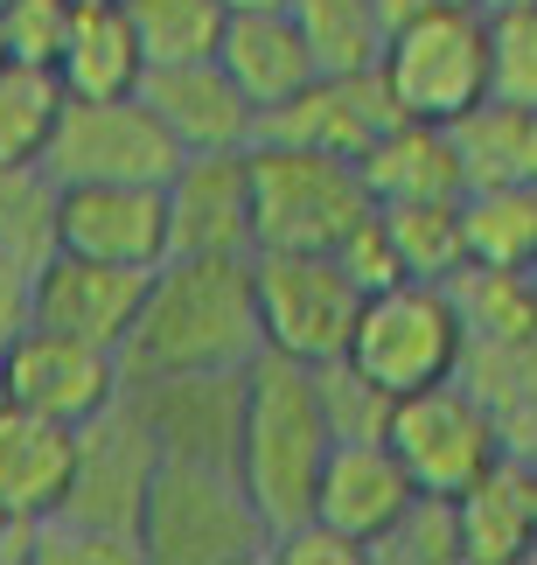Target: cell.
Segmentation results:
<instances>
[{"label": "cell", "instance_id": "obj_18", "mask_svg": "<svg viewBox=\"0 0 537 565\" xmlns=\"http://www.w3.org/2000/svg\"><path fill=\"white\" fill-rule=\"evenodd\" d=\"M147 105L161 113V126L182 140V154H217V147H251L266 134V113L238 92V77L210 63H168V71H147Z\"/></svg>", "mask_w": 537, "mask_h": 565}, {"label": "cell", "instance_id": "obj_43", "mask_svg": "<svg viewBox=\"0 0 537 565\" xmlns=\"http://www.w3.org/2000/svg\"><path fill=\"white\" fill-rule=\"evenodd\" d=\"M8 63H14V56H8V35H0V71H8Z\"/></svg>", "mask_w": 537, "mask_h": 565}, {"label": "cell", "instance_id": "obj_25", "mask_svg": "<svg viewBox=\"0 0 537 565\" xmlns=\"http://www.w3.org/2000/svg\"><path fill=\"white\" fill-rule=\"evenodd\" d=\"M468 384L482 391V405L496 412L503 447L517 461L537 468V329L517 342H488V350H468Z\"/></svg>", "mask_w": 537, "mask_h": 565}, {"label": "cell", "instance_id": "obj_12", "mask_svg": "<svg viewBox=\"0 0 537 565\" xmlns=\"http://www.w3.org/2000/svg\"><path fill=\"white\" fill-rule=\"evenodd\" d=\"M147 279L154 273L56 245L29 279V321L84 335V342H98V350H126V335H133V321H140V300H147Z\"/></svg>", "mask_w": 537, "mask_h": 565}, {"label": "cell", "instance_id": "obj_4", "mask_svg": "<svg viewBox=\"0 0 537 565\" xmlns=\"http://www.w3.org/2000/svg\"><path fill=\"white\" fill-rule=\"evenodd\" d=\"M272 516L224 461H161L140 516L147 565H266Z\"/></svg>", "mask_w": 537, "mask_h": 565}, {"label": "cell", "instance_id": "obj_24", "mask_svg": "<svg viewBox=\"0 0 537 565\" xmlns=\"http://www.w3.org/2000/svg\"><path fill=\"white\" fill-rule=\"evenodd\" d=\"M468 189H537V105L517 98H482L475 113L454 126Z\"/></svg>", "mask_w": 537, "mask_h": 565}, {"label": "cell", "instance_id": "obj_17", "mask_svg": "<svg viewBox=\"0 0 537 565\" xmlns=\"http://www.w3.org/2000/svg\"><path fill=\"white\" fill-rule=\"evenodd\" d=\"M412 495H419V482H412V468L398 461V447L384 440V433H350V440H335V454H329L314 516H329L335 531H350L356 545L377 552V537L412 510Z\"/></svg>", "mask_w": 537, "mask_h": 565}, {"label": "cell", "instance_id": "obj_3", "mask_svg": "<svg viewBox=\"0 0 537 565\" xmlns=\"http://www.w3.org/2000/svg\"><path fill=\"white\" fill-rule=\"evenodd\" d=\"M377 77L405 119L461 126L482 98H496V21L482 0H433L391 21Z\"/></svg>", "mask_w": 537, "mask_h": 565}, {"label": "cell", "instance_id": "obj_42", "mask_svg": "<svg viewBox=\"0 0 537 565\" xmlns=\"http://www.w3.org/2000/svg\"><path fill=\"white\" fill-rule=\"evenodd\" d=\"M488 14H517V8H537V0H482Z\"/></svg>", "mask_w": 537, "mask_h": 565}, {"label": "cell", "instance_id": "obj_10", "mask_svg": "<svg viewBox=\"0 0 537 565\" xmlns=\"http://www.w3.org/2000/svg\"><path fill=\"white\" fill-rule=\"evenodd\" d=\"M182 168V140L161 126V113L133 98H71L56 126L50 175L56 182H168Z\"/></svg>", "mask_w": 537, "mask_h": 565}, {"label": "cell", "instance_id": "obj_27", "mask_svg": "<svg viewBox=\"0 0 537 565\" xmlns=\"http://www.w3.org/2000/svg\"><path fill=\"white\" fill-rule=\"evenodd\" d=\"M63 245V182L50 161H0V252L42 266Z\"/></svg>", "mask_w": 537, "mask_h": 565}, {"label": "cell", "instance_id": "obj_28", "mask_svg": "<svg viewBox=\"0 0 537 565\" xmlns=\"http://www.w3.org/2000/svg\"><path fill=\"white\" fill-rule=\"evenodd\" d=\"M293 21L321 71H377L391 42L384 0H293Z\"/></svg>", "mask_w": 537, "mask_h": 565}, {"label": "cell", "instance_id": "obj_46", "mask_svg": "<svg viewBox=\"0 0 537 565\" xmlns=\"http://www.w3.org/2000/svg\"><path fill=\"white\" fill-rule=\"evenodd\" d=\"M0 8H8V0H0Z\"/></svg>", "mask_w": 537, "mask_h": 565}, {"label": "cell", "instance_id": "obj_13", "mask_svg": "<svg viewBox=\"0 0 537 565\" xmlns=\"http://www.w3.org/2000/svg\"><path fill=\"white\" fill-rule=\"evenodd\" d=\"M63 245L154 273L175 258L168 182H63Z\"/></svg>", "mask_w": 537, "mask_h": 565}, {"label": "cell", "instance_id": "obj_38", "mask_svg": "<svg viewBox=\"0 0 537 565\" xmlns=\"http://www.w3.org/2000/svg\"><path fill=\"white\" fill-rule=\"evenodd\" d=\"M335 258L356 273V287H363V294L398 287V279H405V258H398V237H391V224H384V210L363 216V224L350 231V245H342Z\"/></svg>", "mask_w": 537, "mask_h": 565}, {"label": "cell", "instance_id": "obj_2", "mask_svg": "<svg viewBox=\"0 0 537 565\" xmlns=\"http://www.w3.org/2000/svg\"><path fill=\"white\" fill-rule=\"evenodd\" d=\"M342 440L329 391H321L314 363L293 356H259L245 377V440H238V475L245 489L259 495V510L272 516V531L314 516L321 475H329V454Z\"/></svg>", "mask_w": 537, "mask_h": 565}, {"label": "cell", "instance_id": "obj_41", "mask_svg": "<svg viewBox=\"0 0 537 565\" xmlns=\"http://www.w3.org/2000/svg\"><path fill=\"white\" fill-rule=\"evenodd\" d=\"M419 8H433V0H384V14L405 21V14H419Z\"/></svg>", "mask_w": 537, "mask_h": 565}, {"label": "cell", "instance_id": "obj_9", "mask_svg": "<svg viewBox=\"0 0 537 565\" xmlns=\"http://www.w3.org/2000/svg\"><path fill=\"white\" fill-rule=\"evenodd\" d=\"M0 398L42 412V419L63 426H92L126 398V363L119 350H98L84 335L42 329V321H21L0 350Z\"/></svg>", "mask_w": 537, "mask_h": 565}, {"label": "cell", "instance_id": "obj_5", "mask_svg": "<svg viewBox=\"0 0 537 565\" xmlns=\"http://www.w3.org/2000/svg\"><path fill=\"white\" fill-rule=\"evenodd\" d=\"M468 315L454 300V279H398V287H377L363 300L356 342H350V371L370 377L384 398H412V391L454 384L468 371Z\"/></svg>", "mask_w": 537, "mask_h": 565}, {"label": "cell", "instance_id": "obj_45", "mask_svg": "<svg viewBox=\"0 0 537 565\" xmlns=\"http://www.w3.org/2000/svg\"><path fill=\"white\" fill-rule=\"evenodd\" d=\"M0 350H8V335H0Z\"/></svg>", "mask_w": 537, "mask_h": 565}, {"label": "cell", "instance_id": "obj_31", "mask_svg": "<svg viewBox=\"0 0 537 565\" xmlns=\"http://www.w3.org/2000/svg\"><path fill=\"white\" fill-rule=\"evenodd\" d=\"M454 300L468 315L475 350L488 342H517L537 329V273H509V266H461L454 273Z\"/></svg>", "mask_w": 537, "mask_h": 565}, {"label": "cell", "instance_id": "obj_33", "mask_svg": "<svg viewBox=\"0 0 537 565\" xmlns=\"http://www.w3.org/2000/svg\"><path fill=\"white\" fill-rule=\"evenodd\" d=\"M370 565H461V503L419 489L412 510L377 537Z\"/></svg>", "mask_w": 537, "mask_h": 565}, {"label": "cell", "instance_id": "obj_16", "mask_svg": "<svg viewBox=\"0 0 537 565\" xmlns=\"http://www.w3.org/2000/svg\"><path fill=\"white\" fill-rule=\"evenodd\" d=\"M398 119H405V113H398V98L384 92L377 71H321L293 105H279V113L266 119V134H272V140L329 147V154L363 161Z\"/></svg>", "mask_w": 537, "mask_h": 565}, {"label": "cell", "instance_id": "obj_26", "mask_svg": "<svg viewBox=\"0 0 537 565\" xmlns=\"http://www.w3.org/2000/svg\"><path fill=\"white\" fill-rule=\"evenodd\" d=\"M461 237L468 266H509L537 273V189H468L461 195Z\"/></svg>", "mask_w": 537, "mask_h": 565}, {"label": "cell", "instance_id": "obj_29", "mask_svg": "<svg viewBox=\"0 0 537 565\" xmlns=\"http://www.w3.org/2000/svg\"><path fill=\"white\" fill-rule=\"evenodd\" d=\"M71 113V84L35 63L0 71V161H50L56 126Z\"/></svg>", "mask_w": 537, "mask_h": 565}, {"label": "cell", "instance_id": "obj_15", "mask_svg": "<svg viewBox=\"0 0 537 565\" xmlns=\"http://www.w3.org/2000/svg\"><path fill=\"white\" fill-rule=\"evenodd\" d=\"M175 252H259V195H251V147L182 154L168 175Z\"/></svg>", "mask_w": 537, "mask_h": 565}, {"label": "cell", "instance_id": "obj_22", "mask_svg": "<svg viewBox=\"0 0 537 565\" xmlns=\"http://www.w3.org/2000/svg\"><path fill=\"white\" fill-rule=\"evenodd\" d=\"M356 168H363V182H370L377 210H391V203H447V195H468V168H461V140H454V126L398 119L391 134H384Z\"/></svg>", "mask_w": 537, "mask_h": 565}, {"label": "cell", "instance_id": "obj_23", "mask_svg": "<svg viewBox=\"0 0 537 565\" xmlns=\"http://www.w3.org/2000/svg\"><path fill=\"white\" fill-rule=\"evenodd\" d=\"M147 42L126 14V0H105V8H77L71 50H63L56 77L71 84V98H133L147 84Z\"/></svg>", "mask_w": 537, "mask_h": 565}, {"label": "cell", "instance_id": "obj_21", "mask_svg": "<svg viewBox=\"0 0 537 565\" xmlns=\"http://www.w3.org/2000/svg\"><path fill=\"white\" fill-rule=\"evenodd\" d=\"M217 63L238 77V92L259 105L266 119L279 113V105H293L321 77V63L308 50V35H300L293 8L287 14H230V35H224Z\"/></svg>", "mask_w": 537, "mask_h": 565}, {"label": "cell", "instance_id": "obj_8", "mask_svg": "<svg viewBox=\"0 0 537 565\" xmlns=\"http://www.w3.org/2000/svg\"><path fill=\"white\" fill-rule=\"evenodd\" d=\"M384 440L398 447V461L412 468V482L426 495H468L488 468L503 461V426L496 412L482 405V391L454 377V384H433V391H412V398L391 405V426Z\"/></svg>", "mask_w": 537, "mask_h": 565}, {"label": "cell", "instance_id": "obj_7", "mask_svg": "<svg viewBox=\"0 0 537 565\" xmlns=\"http://www.w3.org/2000/svg\"><path fill=\"white\" fill-rule=\"evenodd\" d=\"M251 287H259V329L272 356L314 363V371L350 356L370 294L335 252H251Z\"/></svg>", "mask_w": 537, "mask_h": 565}, {"label": "cell", "instance_id": "obj_19", "mask_svg": "<svg viewBox=\"0 0 537 565\" xmlns=\"http://www.w3.org/2000/svg\"><path fill=\"white\" fill-rule=\"evenodd\" d=\"M77 440L84 426L42 419V412L0 398V510L21 516V524H50L63 495H71Z\"/></svg>", "mask_w": 537, "mask_h": 565}, {"label": "cell", "instance_id": "obj_32", "mask_svg": "<svg viewBox=\"0 0 537 565\" xmlns=\"http://www.w3.org/2000/svg\"><path fill=\"white\" fill-rule=\"evenodd\" d=\"M384 224L398 237L405 279H454L468 266V237H461V195L447 203H391Z\"/></svg>", "mask_w": 537, "mask_h": 565}, {"label": "cell", "instance_id": "obj_34", "mask_svg": "<svg viewBox=\"0 0 537 565\" xmlns=\"http://www.w3.org/2000/svg\"><path fill=\"white\" fill-rule=\"evenodd\" d=\"M71 29H77V0H8V8H0L8 56L14 63H35V71H56V63H63Z\"/></svg>", "mask_w": 537, "mask_h": 565}, {"label": "cell", "instance_id": "obj_44", "mask_svg": "<svg viewBox=\"0 0 537 565\" xmlns=\"http://www.w3.org/2000/svg\"><path fill=\"white\" fill-rule=\"evenodd\" d=\"M77 8H105V0H77Z\"/></svg>", "mask_w": 537, "mask_h": 565}, {"label": "cell", "instance_id": "obj_11", "mask_svg": "<svg viewBox=\"0 0 537 565\" xmlns=\"http://www.w3.org/2000/svg\"><path fill=\"white\" fill-rule=\"evenodd\" d=\"M161 461H168V454H161V440H154V426L140 419L133 391H126V398L105 412V419L84 426V440H77V475H71V495H63L56 516L140 537V516H147V495H154Z\"/></svg>", "mask_w": 537, "mask_h": 565}, {"label": "cell", "instance_id": "obj_35", "mask_svg": "<svg viewBox=\"0 0 537 565\" xmlns=\"http://www.w3.org/2000/svg\"><path fill=\"white\" fill-rule=\"evenodd\" d=\"M35 565H147V545L126 531H98V524H71L50 516L35 531Z\"/></svg>", "mask_w": 537, "mask_h": 565}, {"label": "cell", "instance_id": "obj_40", "mask_svg": "<svg viewBox=\"0 0 537 565\" xmlns=\"http://www.w3.org/2000/svg\"><path fill=\"white\" fill-rule=\"evenodd\" d=\"M224 8H230V14H287L293 0H224Z\"/></svg>", "mask_w": 537, "mask_h": 565}, {"label": "cell", "instance_id": "obj_1", "mask_svg": "<svg viewBox=\"0 0 537 565\" xmlns=\"http://www.w3.org/2000/svg\"><path fill=\"white\" fill-rule=\"evenodd\" d=\"M266 356L251 252H175L154 266L140 321L126 335V384L189 377V371H251Z\"/></svg>", "mask_w": 537, "mask_h": 565}, {"label": "cell", "instance_id": "obj_14", "mask_svg": "<svg viewBox=\"0 0 537 565\" xmlns=\"http://www.w3.org/2000/svg\"><path fill=\"white\" fill-rule=\"evenodd\" d=\"M245 377L251 371H189V377H147L126 384L140 419L154 426L168 461H224L238 468L245 440Z\"/></svg>", "mask_w": 537, "mask_h": 565}, {"label": "cell", "instance_id": "obj_30", "mask_svg": "<svg viewBox=\"0 0 537 565\" xmlns=\"http://www.w3.org/2000/svg\"><path fill=\"white\" fill-rule=\"evenodd\" d=\"M126 14H133L154 71H168V63H210L230 35L224 0H126Z\"/></svg>", "mask_w": 537, "mask_h": 565}, {"label": "cell", "instance_id": "obj_36", "mask_svg": "<svg viewBox=\"0 0 537 565\" xmlns=\"http://www.w3.org/2000/svg\"><path fill=\"white\" fill-rule=\"evenodd\" d=\"M496 21V98L537 105V8L488 14Z\"/></svg>", "mask_w": 537, "mask_h": 565}, {"label": "cell", "instance_id": "obj_37", "mask_svg": "<svg viewBox=\"0 0 537 565\" xmlns=\"http://www.w3.org/2000/svg\"><path fill=\"white\" fill-rule=\"evenodd\" d=\"M272 565H370V545H356L329 516H300L272 537Z\"/></svg>", "mask_w": 537, "mask_h": 565}, {"label": "cell", "instance_id": "obj_20", "mask_svg": "<svg viewBox=\"0 0 537 565\" xmlns=\"http://www.w3.org/2000/svg\"><path fill=\"white\" fill-rule=\"evenodd\" d=\"M461 503V565H537V468L503 454Z\"/></svg>", "mask_w": 537, "mask_h": 565}, {"label": "cell", "instance_id": "obj_39", "mask_svg": "<svg viewBox=\"0 0 537 565\" xmlns=\"http://www.w3.org/2000/svg\"><path fill=\"white\" fill-rule=\"evenodd\" d=\"M29 279H35V266H21L14 252H0V335H14L21 321H29Z\"/></svg>", "mask_w": 537, "mask_h": 565}, {"label": "cell", "instance_id": "obj_6", "mask_svg": "<svg viewBox=\"0 0 537 565\" xmlns=\"http://www.w3.org/2000/svg\"><path fill=\"white\" fill-rule=\"evenodd\" d=\"M251 195H259V252H342L350 231L377 210L350 154L300 140H251Z\"/></svg>", "mask_w": 537, "mask_h": 565}]
</instances>
